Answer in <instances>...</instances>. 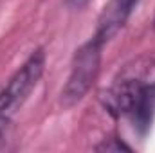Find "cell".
Masks as SVG:
<instances>
[{
    "instance_id": "6da1fadb",
    "label": "cell",
    "mask_w": 155,
    "mask_h": 153,
    "mask_svg": "<svg viewBox=\"0 0 155 153\" xmlns=\"http://www.w3.org/2000/svg\"><path fill=\"white\" fill-rule=\"evenodd\" d=\"M105 106L116 115H128L135 126L146 128L155 112V83L124 79L103 94Z\"/></svg>"
},
{
    "instance_id": "7a4b0ae2",
    "label": "cell",
    "mask_w": 155,
    "mask_h": 153,
    "mask_svg": "<svg viewBox=\"0 0 155 153\" xmlns=\"http://www.w3.org/2000/svg\"><path fill=\"white\" fill-rule=\"evenodd\" d=\"M43 69L45 52L38 49L25 60V63L11 76L7 85L0 90V132L27 101L29 94L38 85Z\"/></svg>"
},
{
    "instance_id": "3957f363",
    "label": "cell",
    "mask_w": 155,
    "mask_h": 153,
    "mask_svg": "<svg viewBox=\"0 0 155 153\" xmlns=\"http://www.w3.org/2000/svg\"><path fill=\"white\" fill-rule=\"evenodd\" d=\"M101 47L103 45L97 40L92 38L76 50L67 85L61 92V101L67 106L81 101L83 96L90 90V86L97 79L101 67Z\"/></svg>"
},
{
    "instance_id": "277c9868",
    "label": "cell",
    "mask_w": 155,
    "mask_h": 153,
    "mask_svg": "<svg viewBox=\"0 0 155 153\" xmlns=\"http://www.w3.org/2000/svg\"><path fill=\"white\" fill-rule=\"evenodd\" d=\"M139 0H110L97 20V29L94 40H97L101 45H105L108 40H112L117 33L123 29V25L126 24V20L130 18L134 7L137 5Z\"/></svg>"
},
{
    "instance_id": "5b68a950",
    "label": "cell",
    "mask_w": 155,
    "mask_h": 153,
    "mask_svg": "<svg viewBox=\"0 0 155 153\" xmlns=\"http://www.w3.org/2000/svg\"><path fill=\"white\" fill-rule=\"evenodd\" d=\"M96 150H97V151H121V150L130 151V148H128L126 144L119 142V141H116V139H108V141H105V142L99 144Z\"/></svg>"
},
{
    "instance_id": "8992f818",
    "label": "cell",
    "mask_w": 155,
    "mask_h": 153,
    "mask_svg": "<svg viewBox=\"0 0 155 153\" xmlns=\"http://www.w3.org/2000/svg\"><path fill=\"white\" fill-rule=\"evenodd\" d=\"M88 0H67V4L69 5H72V7H81V5H85Z\"/></svg>"
}]
</instances>
